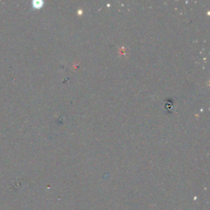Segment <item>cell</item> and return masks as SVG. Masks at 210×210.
<instances>
[{"mask_svg":"<svg viewBox=\"0 0 210 210\" xmlns=\"http://www.w3.org/2000/svg\"><path fill=\"white\" fill-rule=\"evenodd\" d=\"M42 5L41 2H34V7H40Z\"/></svg>","mask_w":210,"mask_h":210,"instance_id":"1","label":"cell"}]
</instances>
